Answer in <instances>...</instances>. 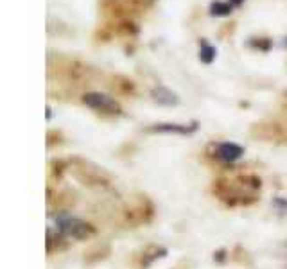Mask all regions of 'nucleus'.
<instances>
[{
  "instance_id": "nucleus-8",
  "label": "nucleus",
  "mask_w": 287,
  "mask_h": 269,
  "mask_svg": "<svg viewBox=\"0 0 287 269\" xmlns=\"http://www.w3.org/2000/svg\"><path fill=\"white\" fill-rule=\"evenodd\" d=\"M244 2H246V0H230V4H232L234 7H240Z\"/></svg>"
},
{
  "instance_id": "nucleus-6",
  "label": "nucleus",
  "mask_w": 287,
  "mask_h": 269,
  "mask_svg": "<svg viewBox=\"0 0 287 269\" xmlns=\"http://www.w3.org/2000/svg\"><path fill=\"white\" fill-rule=\"evenodd\" d=\"M234 13V6L230 2H221L216 0L210 4V15L212 17H230Z\"/></svg>"
},
{
  "instance_id": "nucleus-2",
  "label": "nucleus",
  "mask_w": 287,
  "mask_h": 269,
  "mask_svg": "<svg viewBox=\"0 0 287 269\" xmlns=\"http://www.w3.org/2000/svg\"><path fill=\"white\" fill-rule=\"evenodd\" d=\"M83 102L88 106V108H94V110H101V111H110V113H118L120 111V106L113 97L106 94H99V92H90L83 97Z\"/></svg>"
},
{
  "instance_id": "nucleus-7",
  "label": "nucleus",
  "mask_w": 287,
  "mask_h": 269,
  "mask_svg": "<svg viewBox=\"0 0 287 269\" xmlns=\"http://www.w3.org/2000/svg\"><path fill=\"white\" fill-rule=\"evenodd\" d=\"M217 58V49L212 47V45H208L206 41H203V45H201L200 49V61L205 65H210L214 63Z\"/></svg>"
},
{
  "instance_id": "nucleus-5",
  "label": "nucleus",
  "mask_w": 287,
  "mask_h": 269,
  "mask_svg": "<svg viewBox=\"0 0 287 269\" xmlns=\"http://www.w3.org/2000/svg\"><path fill=\"white\" fill-rule=\"evenodd\" d=\"M151 97L154 102H158V104H162V106H176L178 102H180L178 94H174L172 90L164 88V86L154 88V90L151 92Z\"/></svg>"
},
{
  "instance_id": "nucleus-1",
  "label": "nucleus",
  "mask_w": 287,
  "mask_h": 269,
  "mask_svg": "<svg viewBox=\"0 0 287 269\" xmlns=\"http://www.w3.org/2000/svg\"><path fill=\"white\" fill-rule=\"evenodd\" d=\"M58 228L74 239H86L88 235L94 234V230L90 228L86 222L79 221L76 217H61L58 221Z\"/></svg>"
},
{
  "instance_id": "nucleus-3",
  "label": "nucleus",
  "mask_w": 287,
  "mask_h": 269,
  "mask_svg": "<svg viewBox=\"0 0 287 269\" xmlns=\"http://www.w3.org/2000/svg\"><path fill=\"white\" fill-rule=\"evenodd\" d=\"M244 154V149L234 142H224V144H219L216 149V156L223 162H235L239 160L240 156Z\"/></svg>"
},
{
  "instance_id": "nucleus-4",
  "label": "nucleus",
  "mask_w": 287,
  "mask_h": 269,
  "mask_svg": "<svg viewBox=\"0 0 287 269\" xmlns=\"http://www.w3.org/2000/svg\"><path fill=\"white\" fill-rule=\"evenodd\" d=\"M198 129V124L194 122L190 126L187 124H154L152 128H149V131L152 133H178V134H188L194 133Z\"/></svg>"
}]
</instances>
